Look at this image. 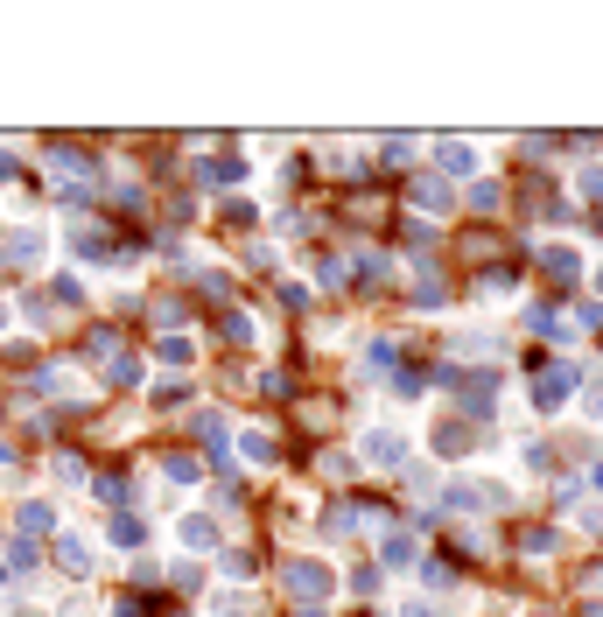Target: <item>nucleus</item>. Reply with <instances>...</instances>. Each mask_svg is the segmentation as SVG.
Here are the masks:
<instances>
[{
	"label": "nucleus",
	"instance_id": "ddd939ff",
	"mask_svg": "<svg viewBox=\"0 0 603 617\" xmlns=\"http://www.w3.org/2000/svg\"><path fill=\"white\" fill-rule=\"evenodd\" d=\"M435 449H442V456H463V449H470V435H463V428H442V435H435Z\"/></svg>",
	"mask_w": 603,
	"mask_h": 617
},
{
	"label": "nucleus",
	"instance_id": "f8f14e48",
	"mask_svg": "<svg viewBox=\"0 0 603 617\" xmlns=\"http://www.w3.org/2000/svg\"><path fill=\"white\" fill-rule=\"evenodd\" d=\"M162 358H169V365H190V337L169 330V337H162Z\"/></svg>",
	"mask_w": 603,
	"mask_h": 617
},
{
	"label": "nucleus",
	"instance_id": "412c9836",
	"mask_svg": "<svg viewBox=\"0 0 603 617\" xmlns=\"http://www.w3.org/2000/svg\"><path fill=\"white\" fill-rule=\"evenodd\" d=\"M0 330H7V316H0Z\"/></svg>",
	"mask_w": 603,
	"mask_h": 617
},
{
	"label": "nucleus",
	"instance_id": "aec40b11",
	"mask_svg": "<svg viewBox=\"0 0 603 617\" xmlns=\"http://www.w3.org/2000/svg\"><path fill=\"white\" fill-rule=\"evenodd\" d=\"M0 583H7V568H0Z\"/></svg>",
	"mask_w": 603,
	"mask_h": 617
},
{
	"label": "nucleus",
	"instance_id": "1a4fd4ad",
	"mask_svg": "<svg viewBox=\"0 0 603 617\" xmlns=\"http://www.w3.org/2000/svg\"><path fill=\"white\" fill-rule=\"evenodd\" d=\"M379 554H386V568H407V561H414V533H393Z\"/></svg>",
	"mask_w": 603,
	"mask_h": 617
},
{
	"label": "nucleus",
	"instance_id": "20e7f679",
	"mask_svg": "<svg viewBox=\"0 0 603 617\" xmlns=\"http://www.w3.org/2000/svg\"><path fill=\"white\" fill-rule=\"evenodd\" d=\"M435 162H442V176H470V169H477V148H470V141H442Z\"/></svg>",
	"mask_w": 603,
	"mask_h": 617
},
{
	"label": "nucleus",
	"instance_id": "7ed1b4c3",
	"mask_svg": "<svg viewBox=\"0 0 603 617\" xmlns=\"http://www.w3.org/2000/svg\"><path fill=\"white\" fill-rule=\"evenodd\" d=\"M401 456H407V435H393V428L365 435V463H401Z\"/></svg>",
	"mask_w": 603,
	"mask_h": 617
},
{
	"label": "nucleus",
	"instance_id": "f257e3e1",
	"mask_svg": "<svg viewBox=\"0 0 603 617\" xmlns=\"http://www.w3.org/2000/svg\"><path fill=\"white\" fill-rule=\"evenodd\" d=\"M569 393H576V365H547V372L533 379V408H540V414L569 408Z\"/></svg>",
	"mask_w": 603,
	"mask_h": 617
},
{
	"label": "nucleus",
	"instance_id": "0eeeda50",
	"mask_svg": "<svg viewBox=\"0 0 603 617\" xmlns=\"http://www.w3.org/2000/svg\"><path fill=\"white\" fill-rule=\"evenodd\" d=\"M547 274H554V281H561V288H576V274H583V260H576V253H561V246H554V253H547Z\"/></svg>",
	"mask_w": 603,
	"mask_h": 617
},
{
	"label": "nucleus",
	"instance_id": "6e6552de",
	"mask_svg": "<svg viewBox=\"0 0 603 617\" xmlns=\"http://www.w3.org/2000/svg\"><path fill=\"white\" fill-rule=\"evenodd\" d=\"M105 540H112V547H134V540H141V519H134V513H112Z\"/></svg>",
	"mask_w": 603,
	"mask_h": 617
},
{
	"label": "nucleus",
	"instance_id": "a211bd4d",
	"mask_svg": "<svg viewBox=\"0 0 603 617\" xmlns=\"http://www.w3.org/2000/svg\"><path fill=\"white\" fill-rule=\"evenodd\" d=\"M401 617H435V604H407V611Z\"/></svg>",
	"mask_w": 603,
	"mask_h": 617
},
{
	"label": "nucleus",
	"instance_id": "2eb2a0df",
	"mask_svg": "<svg viewBox=\"0 0 603 617\" xmlns=\"http://www.w3.org/2000/svg\"><path fill=\"white\" fill-rule=\"evenodd\" d=\"M50 526V506H21V533H42Z\"/></svg>",
	"mask_w": 603,
	"mask_h": 617
},
{
	"label": "nucleus",
	"instance_id": "f3484780",
	"mask_svg": "<svg viewBox=\"0 0 603 617\" xmlns=\"http://www.w3.org/2000/svg\"><path fill=\"white\" fill-rule=\"evenodd\" d=\"M14 176H21V162H14V155H0V183H14Z\"/></svg>",
	"mask_w": 603,
	"mask_h": 617
},
{
	"label": "nucleus",
	"instance_id": "423d86ee",
	"mask_svg": "<svg viewBox=\"0 0 603 617\" xmlns=\"http://www.w3.org/2000/svg\"><path fill=\"white\" fill-rule=\"evenodd\" d=\"M0 253H7V260H21V267H35V260H42V232H14Z\"/></svg>",
	"mask_w": 603,
	"mask_h": 617
},
{
	"label": "nucleus",
	"instance_id": "6ab92c4d",
	"mask_svg": "<svg viewBox=\"0 0 603 617\" xmlns=\"http://www.w3.org/2000/svg\"><path fill=\"white\" fill-rule=\"evenodd\" d=\"M218 617H246V604H218Z\"/></svg>",
	"mask_w": 603,
	"mask_h": 617
},
{
	"label": "nucleus",
	"instance_id": "dca6fc26",
	"mask_svg": "<svg viewBox=\"0 0 603 617\" xmlns=\"http://www.w3.org/2000/svg\"><path fill=\"white\" fill-rule=\"evenodd\" d=\"M112 617H148V604H141V597H119V604H112Z\"/></svg>",
	"mask_w": 603,
	"mask_h": 617
},
{
	"label": "nucleus",
	"instance_id": "4468645a",
	"mask_svg": "<svg viewBox=\"0 0 603 617\" xmlns=\"http://www.w3.org/2000/svg\"><path fill=\"white\" fill-rule=\"evenodd\" d=\"M218 337H232V344H246V337H253V323H246V316H225V323H218Z\"/></svg>",
	"mask_w": 603,
	"mask_h": 617
},
{
	"label": "nucleus",
	"instance_id": "39448f33",
	"mask_svg": "<svg viewBox=\"0 0 603 617\" xmlns=\"http://www.w3.org/2000/svg\"><path fill=\"white\" fill-rule=\"evenodd\" d=\"M57 561H64L71 575H85V568H92V540H85V533H57Z\"/></svg>",
	"mask_w": 603,
	"mask_h": 617
},
{
	"label": "nucleus",
	"instance_id": "9b49d317",
	"mask_svg": "<svg viewBox=\"0 0 603 617\" xmlns=\"http://www.w3.org/2000/svg\"><path fill=\"white\" fill-rule=\"evenodd\" d=\"M246 456H253V463H274V435L253 428V435H246Z\"/></svg>",
	"mask_w": 603,
	"mask_h": 617
},
{
	"label": "nucleus",
	"instance_id": "f03ea898",
	"mask_svg": "<svg viewBox=\"0 0 603 617\" xmlns=\"http://www.w3.org/2000/svg\"><path fill=\"white\" fill-rule=\"evenodd\" d=\"M281 583H288L295 597H309V604H316V597H330V568H323V561H288V575H281Z\"/></svg>",
	"mask_w": 603,
	"mask_h": 617
},
{
	"label": "nucleus",
	"instance_id": "9d476101",
	"mask_svg": "<svg viewBox=\"0 0 603 617\" xmlns=\"http://www.w3.org/2000/svg\"><path fill=\"white\" fill-rule=\"evenodd\" d=\"M176 533H183V547H210V540H218V533H210V519H183Z\"/></svg>",
	"mask_w": 603,
	"mask_h": 617
},
{
	"label": "nucleus",
	"instance_id": "4be33fe9",
	"mask_svg": "<svg viewBox=\"0 0 603 617\" xmlns=\"http://www.w3.org/2000/svg\"><path fill=\"white\" fill-rule=\"evenodd\" d=\"M597 617H603V604H597Z\"/></svg>",
	"mask_w": 603,
	"mask_h": 617
}]
</instances>
